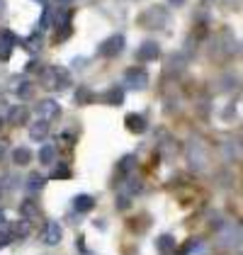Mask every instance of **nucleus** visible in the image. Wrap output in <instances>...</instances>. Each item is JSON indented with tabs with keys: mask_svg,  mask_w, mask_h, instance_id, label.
Instances as JSON below:
<instances>
[{
	"mask_svg": "<svg viewBox=\"0 0 243 255\" xmlns=\"http://www.w3.org/2000/svg\"><path fill=\"white\" fill-rule=\"evenodd\" d=\"M73 100H76L78 105H88V102H93V100H95V95H93V90H90V88H85V85H81V88L76 90V95H73Z\"/></svg>",
	"mask_w": 243,
	"mask_h": 255,
	"instance_id": "obj_19",
	"label": "nucleus"
},
{
	"mask_svg": "<svg viewBox=\"0 0 243 255\" xmlns=\"http://www.w3.org/2000/svg\"><path fill=\"white\" fill-rule=\"evenodd\" d=\"M146 29H163L165 24H168V10H163V7H148L146 12H143L141 17H139Z\"/></svg>",
	"mask_w": 243,
	"mask_h": 255,
	"instance_id": "obj_2",
	"label": "nucleus"
},
{
	"mask_svg": "<svg viewBox=\"0 0 243 255\" xmlns=\"http://www.w3.org/2000/svg\"><path fill=\"white\" fill-rule=\"evenodd\" d=\"M27 234H29V221H27V219H22V221L10 226V236H12V238H24Z\"/></svg>",
	"mask_w": 243,
	"mask_h": 255,
	"instance_id": "obj_18",
	"label": "nucleus"
},
{
	"mask_svg": "<svg viewBox=\"0 0 243 255\" xmlns=\"http://www.w3.org/2000/svg\"><path fill=\"white\" fill-rule=\"evenodd\" d=\"M71 10H66V7H59L56 12H54V24L56 27H66V24H71Z\"/></svg>",
	"mask_w": 243,
	"mask_h": 255,
	"instance_id": "obj_20",
	"label": "nucleus"
},
{
	"mask_svg": "<svg viewBox=\"0 0 243 255\" xmlns=\"http://www.w3.org/2000/svg\"><path fill=\"white\" fill-rule=\"evenodd\" d=\"M161 56V46L156 41H143L136 49V61H156Z\"/></svg>",
	"mask_w": 243,
	"mask_h": 255,
	"instance_id": "obj_6",
	"label": "nucleus"
},
{
	"mask_svg": "<svg viewBox=\"0 0 243 255\" xmlns=\"http://www.w3.org/2000/svg\"><path fill=\"white\" fill-rule=\"evenodd\" d=\"M134 192H141V180L129 177V195H134Z\"/></svg>",
	"mask_w": 243,
	"mask_h": 255,
	"instance_id": "obj_28",
	"label": "nucleus"
},
{
	"mask_svg": "<svg viewBox=\"0 0 243 255\" xmlns=\"http://www.w3.org/2000/svg\"><path fill=\"white\" fill-rule=\"evenodd\" d=\"M124 34H112V37H107L105 41H100V46H98V54L105 56V59H115V56H120L122 51H124Z\"/></svg>",
	"mask_w": 243,
	"mask_h": 255,
	"instance_id": "obj_3",
	"label": "nucleus"
},
{
	"mask_svg": "<svg viewBox=\"0 0 243 255\" xmlns=\"http://www.w3.org/2000/svg\"><path fill=\"white\" fill-rule=\"evenodd\" d=\"M49 136V122H44V119H37L32 127H29V138H34V141H41V138Z\"/></svg>",
	"mask_w": 243,
	"mask_h": 255,
	"instance_id": "obj_11",
	"label": "nucleus"
},
{
	"mask_svg": "<svg viewBox=\"0 0 243 255\" xmlns=\"http://www.w3.org/2000/svg\"><path fill=\"white\" fill-rule=\"evenodd\" d=\"M93 204H95V199H93L90 195H78L76 199H73V209H76V212H81V214L90 212V209H93Z\"/></svg>",
	"mask_w": 243,
	"mask_h": 255,
	"instance_id": "obj_14",
	"label": "nucleus"
},
{
	"mask_svg": "<svg viewBox=\"0 0 243 255\" xmlns=\"http://www.w3.org/2000/svg\"><path fill=\"white\" fill-rule=\"evenodd\" d=\"M44 182H46V180H44L39 173H32V175L27 177V190H29V192H39L41 187H44Z\"/></svg>",
	"mask_w": 243,
	"mask_h": 255,
	"instance_id": "obj_22",
	"label": "nucleus"
},
{
	"mask_svg": "<svg viewBox=\"0 0 243 255\" xmlns=\"http://www.w3.org/2000/svg\"><path fill=\"white\" fill-rule=\"evenodd\" d=\"M24 46H27V51H39V49H41V32H39V29H37V32H34L29 39L24 41Z\"/></svg>",
	"mask_w": 243,
	"mask_h": 255,
	"instance_id": "obj_24",
	"label": "nucleus"
},
{
	"mask_svg": "<svg viewBox=\"0 0 243 255\" xmlns=\"http://www.w3.org/2000/svg\"><path fill=\"white\" fill-rule=\"evenodd\" d=\"M10 243H12L10 231H0V248H5V246H10Z\"/></svg>",
	"mask_w": 243,
	"mask_h": 255,
	"instance_id": "obj_29",
	"label": "nucleus"
},
{
	"mask_svg": "<svg viewBox=\"0 0 243 255\" xmlns=\"http://www.w3.org/2000/svg\"><path fill=\"white\" fill-rule=\"evenodd\" d=\"M71 0H56V5H68Z\"/></svg>",
	"mask_w": 243,
	"mask_h": 255,
	"instance_id": "obj_34",
	"label": "nucleus"
},
{
	"mask_svg": "<svg viewBox=\"0 0 243 255\" xmlns=\"http://www.w3.org/2000/svg\"><path fill=\"white\" fill-rule=\"evenodd\" d=\"M37 2H41V5H46V0H37Z\"/></svg>",
	"mask_w": 243,
	"mask_h": 255,
	"instance_id": "obj_37",
	"label": "nucleus"
},
{
	"mask_svg": "<svg viewBox=\"0 0 243 255\" xmlns=\"http://www.w3.org/2000/svg\"><path fill=\"white\" fill-rule=\"evenodd\" d=\"M168 2H170V5H178V7H180V5H185V0H168Z\"/></svg>",
	"mask_w": 243,
	"mask_h": 255,
	"instance_id": "obj_32",
	"label": "nucleus"
},
{
	"mask_svg": "<svg viewBox=\"0 0 243 255\" xmlns=\"http://www.w3.org/2000/svg\"><path fill=\"white\" fill-rule=\"evenodd\" d=\"M161 255H175V253H173V251H170V253H161Z\"/></svg>",
	"mask_w": 243,
	"mask_h": 255,
	"instance_id": "obj_38",
	"label": "nucleus"
},
{
	"mask_svg": "<svg viewBox=\"0 0 243 255\" xmlns=\"http://www.w3.org/2000/svg\"><path fill=\"white\" fill-rule=\"evenodd\" d=\"M27 71H39L41 73V66L37 63V61H29V63H27Z\"/></svg>",
	"mask_w": 243,
	"mask_h": 255,
	"instance_id": "obj_31",
	"label": "nucleus"
},
{
	"mask_svg": "<svg viewBox=\"0 0 243 255\" xmlns=\"http://www.w3.org/2000/svg\"><path fill=\"white\" fill-rule=\"evenodd\" d=\"M5 12V0H0V15Z\"/></svg>",
	"mask_w": 243,
	"mask_h": 255,
	"instance_id": "obj_33",
	"label": "nucleus"
},
{
	"mask_svg": "<svg viewBox=\"0 0 243 255\" xmlns=\"http://www.w3.org/2000/svg\"><path fill=\"white\" fill-rule=\"evenodd\" d=\"M7 122L10 124H24L27 122V107H10Z\"/></svg>",
	"mask_w": 243,
	"mask_h": 255,
	"instance_id": "obj_16",
	"label": "nucleus"
},
{
	"mask_svg": "<svg viewBox=\"0 0 243 255\" xmlns=\"http://www.w3.org/2000/svg\"><path fill=\"white\" fill-rule=\"evenodd\" d=\"M117 207H120V209H126V207H129V197H120V199H117Z\"/></svg>",
	"mask_w": 243,
	"mask_h": 255,
	"instance_id": "obj_30",
	"label": "nucleus"
},
{
	"mask_svg": "<svg viewBox=\"0 0 243 255\" xmlns=\"http://www.w3.org/2000/svg\"><path fill=\"white\" fill-rule=\"evenodd\" d=\"M2 151H5V146H2V143H0V158H2Z\"/></svg>",
	"mask_w": 243,
	"mask_h": 255,
	"instance_id": "obj_36",
	"label": "nucleus"
},
{
	"mask_svg": "<svg viewBox=\"0 0 243 255\" xmlns=\"http://www.w3.org/2000/svg\"><path fill=\"white\" fill-rule=\"evenodd\" d=\"M2 224H5V214L0 212V226H2Z\"/></svg>",
	"mask_w": 243,
	"mask_h": 255,
	"instance_id": "obj_35",
	"label": "nucleus"
},
{
	"mask_svg": "<svg viewBox=\"0 0 243 255\" xmlns=\"http://www.w3.org/2000/svg\"><path fill=\"white\" fill-rule=\"evenodd\" d=\"M17 37L12 34V32H7V29H2L0 32V61H7L10 59V54H12V46L17 44Z\"/></svg>",
	"mask_w": 243,
	"mask_h": 255,
	"instance_id": "obj_7",
	"label": "nucleus"
},
{
	"mask_svg": "<svg viewBox=\"0 0 243 255\" xmlns=\"http://www.w3.org/2000/svg\"><path fill=\"white\" fill-rule=\"evenodd\" d=\"M41 83H44L46 90H63V88L71 85V76H68L66 68H56L54 66V68L41 71Z\"/></svg>",
	"mask_w": 243,
	"mask_h": 255,
	"instance_id": "obj_1",
	"label": "nucleus"
},
{
	"mask_svg": "<svg viewBox=\"0 0 243 255\" xmlns=\"http://www.w3.org/2000/svg\"><path fill=\"white\" fill-rule=\"evenodd\" d=\"M61 115V107L56 100H41L39 105H37V117L44 119V122H51V119H56Z\"/></svg>",
	"mask_w": 243,
	"mask_h": 255,
	"instance_id": "obj_5",
	"label": "nucleus"
},
{
	"mask_svg": "<svg viewBox=\"0 0 243 255\" xmlns=\"http://www.w3.org/2000/svg\"><path fill=\"white\" fill-rule=\"evenodd\" d=\"M156 248L161 251V253H170V251H175V238L168 234H163L156 238Z\"/></svg>",
	"mask_w": 243,
	"mask_h": 255,
	"instance_id": "obj_15",
	"label": "nucleus"
},
{
	"mask_svg": "<svg viewBox=\"0 0 243 255\" xmlns=\"http://www.w3.org/2000/svg\"><path fill=\"white\" fill-rule=\"evenodd\" d=\"M124 88L129 90H146L148 88V73L143 68H129L124 76Z\"/></svg>",
	"mask_w": 243,
	"mask_h": 255,
	"instance_id": "obj_4",
	"label": "nucleus"
},
{
	"mask_svg": "<svg viewBox=\"0 0 243 255\" xmlns=\"http://www.w3.org/2000/svg\"><path fill=\"white\" fill-rule=\"evenodd\" d=\"M134 165H136V156H124L120 160V175H129Z\"/></svg>",
	"mask_w": 243,
	"mask_h": 255,
	"instance_id": "obj_23",
	"label": "nucleus"
},
{
	"mask_svg": "<svg viewBox=\"0 0 243 255\" xmlns=\"http://www.w3.org/2000/svg\"><path fill=\"white\" fill-rule=\"evenodd\" d=\"M15 93H17V98L20 100H29L32 95H34V85H32V83H27V80H22L20 85L15 88Z\"/></svg>",
	"mask_w": 243,
	"mask_h": 255,
	"instance_id": "obj_21",
	"label": "nucleus"
},
{
	"mask_svg": "<svg viewBox=\"0 0 243 255\" xmlns=\"http://www.w3.org/2000/svg\"><path fill=\"white\" fill-rule=\"evenodd\" d=\"M49 24H51V10L44 7V15H41V22H39V32L41 29H49Z\"/></svg>",
	"mask_w": 243,
	"mask_h": 255,
	"instance_id": "obj_27",
	"label": "nucleus"
},
{
	"mask_svg": "<svg viewBox=\"0 0 243 255\" xmlns=\"http://www.w3.org/2000/svg\"><path fill=\"white\" fill-rule=\"evenodd\" d=\"M12 160H15V165H27V163L32 160V153H29V148H24V146H17V148L12 151Z\"/></svg>",
	"mask_w": 243,
	"mask_h": 255,
	"instance_id": "obj_17",
	"label": "nucleus"
},
{
	"mask_svg": "<svg viewBox=\"0 0 243 255\" xmlns=\"http://www.w3.org/2000/svg\"><path fill=\"white\" fill-rule=\"evenodd\" d=\"M0 129H2V119H0Z\"/></svg>",
	"mask_w": 243,
	"mask_h": 255,
	"instance_id": "obj_39",
	"label": "nucleus"
},
{
	"mask_svg": "<svg viewBox=\"0 0 243 255\" xmlns=\"http://www.w3.org/2000/svg\"><path fill=\"white\" fill-rule=\"evenodd\" d=\"M124 127H126L131 134H143L148 124H146V119H143L141 115H134V112H131V115L124 117Z\"/></svg>",
	"mask_w": 243,
	"mask_h": 255,
	"instance_id": "obj_8",
	"label": "nucleus"
},
{
	"mask_svg": "<svg viewBox=\"0 0 243 255\" xmlns=\"http://www.w3.org/2000/svg\"><path fill=\"white\" fill-rule=\"evenodd\" d=\"M197 251V241H185V246L180 248V255H192Z\"/></svg>",
	"mask_w": 243,
	"mask_h": 255,
	"instance_id": "obj_26",
	"label": "nucleus"
},
{
	"mask_svg": "<svg viewBox=\"0 0 243 255\" xmlns=\"http://www.w3.org/2000/svg\"><path fill=\"white\" fill-rule=\"evenodd\" d=\"M61 236H63V229H61L59 221H49L46 224V234H44V241L49 243V246H56L61 241Z\"/></svg>",
	"mask_w": 243,
	"mask_h": 255,
	"instance_id": "obj_9",
	"label": "nucleus"
},
{
	"mask_svg": "<svg viewBox=\"0 0 243 255\" xmlns=\"http://www.w3.org/2000/svg\"><path fill=\"white\" fill-rule=\"evenodd\" d=\"M56 160V146L54 143H44L39 148V163L41 165H51Z\"/></svg>",
	"mask_w": 243,
	"mask_h": 255,
	"instance_id": "obj_13",
	"label": "nucleus"
},
{
	"mask_svg": "<svg viewBox=\"0 0 243 255\" xmlns=\"http://www.w3.org/2000/svg\"><path fill=\"white\" fill-rule=\"evenodd\" d=\"M68 177H71V170H68L66 165L54 168V173H51V180H68Z\"/></svg>",
	"mask_w": 243,
	"mask_h": 255,
	"instance_id": "obj_25",
	"label": "nucleus"
},
{
	"mask_svg": "<svg viewBox=\"0 0 243 255\" xmlns=\"http://www.w3.org/2000/svg\"><path fill=\"white\" fill-rule=\"evenodd\" d=\"M20 212H22V219H27L29 224H32V221H34V224L39 221V207H37L32 199H24V202H22Z\"/></svg>",
	"mask_w": 243,
	"mask_h": 255,
	"instance_id": "obj_10",
	"label": "nucleus"
},
{
	"mask_svg": "<svg viewBox=\"0 0 243 255\" xmlns=\"http://www.w3.org/2000/svg\"><path fill=\"white\" fill-rule=\"evenodd\" d=\"M102 102L115 105V107H117V105H122V102H124V88H117V85H115V88H110V90L102 95Z\"/></svg>",
	"mask_w": 243,
	"mask_h": 255,
	"instance_id": "obj_12",
	"label": "nucleus"
}]
</instances>
